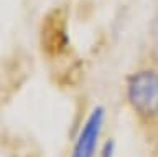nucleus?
<instances>
[{
  "label": "nucleus",
  "mask_w": 158,
  "mask_h": 157,
  "mask_svg": "<svg viewBox=\"0 0 158 157\" xmlns=\"http://www.w3.org/2000/svg\"><path fill=\"white\" fill-rule=\"evenodd\" d=\"M127 99L142 117L158 114V75L155 71L143 70L128 78Z\"/></svg>",
  "instance_id": "obj_1"
},
{
  "label": "nucleus",
  "mask_w": 158,
  "mask_h": 157,
  "mask_svg": "<svg viewBox=\"0 0 158 157\" xmlns=\"http://www.w3.org/2000/svg\"><path fill=\"white\" fill-rule=\"evenodd\" d=\"M63 15L61 10L49 12L41 25V46L49 56L63 55L68 48L69 38Z\"/></svg>",
  "instance_id": "obj_2"
},
{
  "label": "nucleus",
  "mask_w": 158,
  "mask_h": 157,
  "mask_svg": "<svg viewBox=\"0 0 158 157\" xmlns=\"http://www.w3.org/2000/svg\"><path fill=\"white\" fill-rule=\"evenodd\" d=\"M104 116H106V111L102 106H96L92 109V112L87 116L84 126L79 131V136L71 150V157H94L99 132L104 124Z\"/></svg>",
  "instance_id": "obj_3"
},
{
  "label": "nucleus",
  "mask_w": 158,
  "mask_h": 157,
  "mask_svg": "<svg viewBox=\"0 0 158 157\" xmlns=\"http://www.w3.org/2000/svg\"><path fill=\"white\" fill-rule=\"evenodd\" d=\"M115 154V141L114 139H107L102 146V152H101V157H114Z\"/></svg>",
  "instance_id": "obj_4"
},
{
  "label": "nucleus",
  "mask_w": 158,
  "mask_h": 157,
  "mask_svg": "<svg viewBox=\"0 0 158 157\" xmlns=\"http://www.w3.org/2000/svg\"><path fill=\"white\" fill-rule=\"evenodd\" d=\"M155 53H156V58H158V45H156V50H155Z\"/></svg>",
  "instance_id": "obj_5"
}]
</instances>
